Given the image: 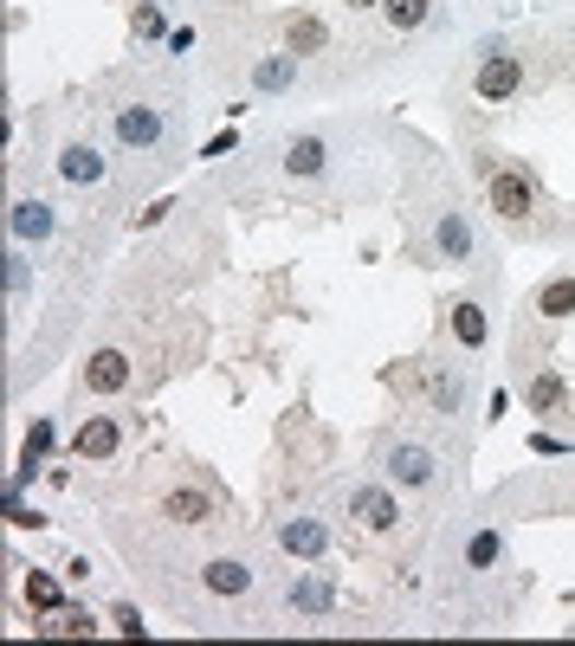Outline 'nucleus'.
I'll list each match as a JSON object with an SVG mask.
<instances>
[{"mask_svg":"<svg viewBox=\"0 0 575 646\" xmlns=\"http://www.w3.org/2000/svg\"><path fill=\"white\" fill-rule=\"evenodd\" d=\"M117 446H124V427H117L110 414H91V421L72 433V453H78V459H91V466L117 459Z\"/></svg>","mask_w":575,"mask_h":646,"instance_id":"nucleus-13","label":"nucleus"},{"mask_svg":"<svg viewBox=\"0 0 575 646\" xmlns=\"http://www.w3.org/2000/svg\"><path fill=\"white\" fill-rule=\"evenodd\" d=\"M524 401H530V414L556 421V414L570 408V388H563V375H550V368H543V375H530V395H524Z\"/></svg>","mask_w":575,"mask_h":646,"instance_id":"nucleus-21","label":"nucleus"},{"mask_svg":"<svg viewBox=\"0 0 575 646\" xmlns=\"http://www.w3.org/2000/svg\"><path fill=\"white\" fill-rule=\"evenodd\" d=\"M52 168H59V181H66V188H97V181L110 175L104 149L91 143V137H72V143L59 149V162H52Z\"/></svg>","mask_w":575,"mask_h":646,"instance_id":"nucleus-8","label":"nucleus"},{"mask_svg":"<svg viewBox=\"0 0 575 646\" xmlns=\"http://www.w3.org/2000/svg\"><path fill=\"white\" fill-rule=\"evenodd\" d=\"M130 388V356L124 350H97L84 362V395H124Z\"/></svg>","mask_w":575,"mask_h":646,"instance_id":"nucleus-15","label":"nucleus"},{"mask_svg":"<svg viewBox=\"0 0 575 646\" xmlns=\"http://www.w3.org/2000/svg\"><path fill=\"white\" fill-rule=\"evenodd\" d=\"M350 517H356L362 530H375V537L401 530V498H395V485H388V479H382V485H356V492H350Z\"/></svg>","mask_w":575,"mask_h":646,"instance_id":"nucleus-7","label":"nucleus"},{"mask_svg":"<svg viewBox=\"0 0 575 646\" xmlns=\"http://www.w3.org/2000/svg\"><path fill=\"white\" fill-rule=\"evenodd\" d=\"M498 556H504V530H498V524H479V530H472V543H466V569L492 575V569H498Z\"/></svg>","mask_w":575,"mask_h":646,"instance_id":"nucleus-22","label":"nucleus"},{"mask_svg":"<svg viewBox=\"0 0 575 646\" xmlns=\"http://www.w3.org/2000/svg\"><path fill=\"white\" fill-rule=\"evenodd\" d=\"M350 7H356V13H362V7H382V0H350Z\"/></svg>","mask_w":575,"mask_h":646,"instance_id":"nucleus-31","label":"nucleus"},{"mask_svg":"<svg viewBox=\"0 0 575 646\" xmlns=\"http://www.w3.org/2000/svg\"><path fill=\"white\" fill-rule=\"evenodd\" d=\"M504 414H511V395H504V388H492V401H485V421H504Z\"/></svg>","mask_w":575,"mask_h":646,"instance_id":"nucleus-29","label":"nucleus"},{"mask_svg":"<svg viewBox=\"0 0 575 646\" xmlns=\"http://www.w3.org/2000/svg\"><path fill=\"white\" fill-rule=\"evenodd\" d=\"M433 13V0H382V20H388V33H421Z\"/></svg>","mask_w":575,"mask_h":646,"instance_id":"nucleus-23","label":"nucleus"},{"mask_svg":"<svg viewBox=\"0 0 575 646\" xmlns=\"http://www.w3.org/2000/svg\"><path fill=\"white\" fill-rule=\"evenodd\" d=\"M246 84H253L259 97H285V91H297V52H266V59L246 72Z\"/></svg>","mask_w":575,"mask_h":646,"instance_id":"nucleus-16","label":"nucleus"},{"mask_svg":"<svg viewBox=\"0 0 575 646\" xmlns=\"http://www.w3.org/2000/svg\"><path fill=\"white\" fill-rule=\"evenodd\" d=\"M517 84H524V66H517V52H485V66L472 72V91H479V104H511V97H517Z\"/></svg>","mask_w":575,"mask_h":646,"instance_id":"nucleus-9","label":"nucleus"},{"mask_svg":"<svg viewBox=\"0 0 575 646\" xmlns=\"http://www.w3.org/2000/svg\"><path fill=\"white\" fill-rule=\"evenodd\" d=\"M382 479L395 492H433L439 485V459L421 439H382Z\"/></svg>","mask_w":575,"mask_h":646,"instance_id":"nucleus-1","label":"nucleus"},{"mask_svg":"<svg viewBox=\"0 0 575 646\" xmlns=\"http://www.w3.org/2000/svg\"><path fill=\"white\" fill-rule=\"evenodd\" d=\"M279 168H285L291 181H317V175L330 168V137H317V130H297V137H285Z\"/></svg>","mask_w":575,"mask_h":646,"instance_id":"nucleus-12","label":"nucleus"},{"mask_svg":"<svg viewBox=\"0 0 575 646\" xmlns=\"http://www.w3.org/2000/svg\"><path fill=\"white\" fill-rule=\"evenodd\" d=\"M26 601H33V608H59V582H52V575H26Z\"/></svg>","mask_w":575,"mask_h":646,"instance_id":"nucleus-26","label":"nucleus"},{"mask_svg":"<svg viewBox=\"0 0 575 646\" xmlns=\"http://www.w3.org/2000/svg\"><path fill=\"white\" fill-rule=\"evenodd\" d=\"M285 601L297 608V614H330V608H337V582L317 575V569H297L291 588H285Z\"/></svg>","mask_w":575,"mask_h":646,"instance_id":"nucleus-14","label":"nucleus"},{"mask_svg":"<svg viewBox=\"0 0 575 646\" xmlns=\"http://www.w3.org/2000/svg\"><path fill=\"white\" fill-rule=\"evenodd\" d=\"M485 201H492V214L511 220V226H524V220L537 214L530 175H524V168H504V162H485Z\"/></svg>","mask_w":575,"mask_h":646,"instance_id":"nucleus-2","label":"nucleus"},{"mask_svg":"<svg viewBox=\"0 0 575 646\" xmlns=\"http://www.w3.org/2000/svg\"><path fill=\"white\" fill-rule=\"evenodd\" d=\"M168 208H175V201H149L143 214H137V233H149V226H162V220H168Z\"/></svg>","mask_w":575,"mask_h":646,"instance_id":"nucleus-27","label":"nucleus"},{"mask_svg":"<svg viewBox=\"0 0 575 646\" xmlns=\"http://www.w3.org/2000/svg\"><path fill=\"white\" fill-rule=\"evenodd\" d=\"M285 52H297V59L330 52V26H324L317 13H285Z\"/></svg>","mask_w":575,"mask_h":646,"instance_id":"nucleus-18","label":"nucleus"},{"mask_svg":"<svg viewBox=\"0 0 575 646\" xmlns=\"http://www.w3.org/2000/svg\"><path fill=\"white\" fill-rule=\"evenodd\" d=\"M279 550L297 556V563H324V550H330V524H324V517H279Z\"/></svg>","mask_w":575,"mask_h":646,"instance_id":"nucleus-11","label":"nucleus"},{"mask_svg":"<svg viewBox=\"0 0 575 646\" xmlns=\"http://www.w3.org/2000/svg\"><path fill=\"white\" fill-rule=\"evenodd\" d=\"M446 310H453V343L479 356V350H485V337H492V324H485V304H479V297H453Z\"/></svg>","mask_w":575,"mask_h":646,"instance_id":"nucleus-17","label":"nucleus"},{"mask_svg":"<svg viewBox=\"0 0 575 646\" xmlns=\"http://www.w3.org/2000/svg\"><path fill=\"white\" fill-rule=\"evenodd\" d=\"M427 408L433 414H459L466 408V368H433V381H427Z\"/></svg>","mask_w":575,"mask_h":646,"instance_id":"nucleus-20","label":"nucleus"},{"mask_svg":"<svg viewBox=\"0 0 575 646\" xmlns=\"http://www.w3.org/2000/svg\"><path fill=\"white\" fill-rule=\"evenodd\" d=\"M143 7H155V0H143Z\"/></svg>","mask_w":575,"mask_h":646,"instance_id":"nucleus-32","label":"nucleus"},{"mask_svg":"<svg viewBox=\"0 0 575 646\" xmlns=\"http://www.w3.org/2000/svg\"><path fill=\"white\" fill-rule=\"evenodd\" d=\"M39 634H97V621L84 608H59L52 621H39Z\"/></svg>","mask_w":575,"mask_h":646,"instance_id":"nucleus-25","label":"nucleus"},{"mask_svg":"<svg viewBox=\"0 0 575 646\" xmlns=\"http://www.w3.org/2000/svg\"><path fill=\"white\" fill-rule=\"evenodd\" d=\"M214 510H220V498L214 492H195V485H175V492L162 498V517H168V524H208Z\"/></svg>","mask_w":575,"mask_h":646,"instance_id":"nucleus-19","label":"nucleus"},{"mask_svg":"<svg viewBox=\"0 0 575 646\" xmlns=\"http://www.w3.org/2000/svg\"><path fill=\"white\" fill-rule=\"evenodd\" d=\"M110 124H117V143L124 149H155L168 137V104H143V97H130V104H117L110 110Z\"/></svg>","mask_w":575,"mask_h":646,"instance_id":"nucleus-3","label":"nucleus"},{"mask_svg":"<svg viewBox=\"0 0 575 646\" xmlns=\"http://www.w3.org/2000/svg\"><path fill=\"white\" fill-rule=\"evenodd\" d=\"M7 233H13V246H46V239L59 233V208H52L46 195H13Z\"/></svg>","mask_w":575,"mask_h":646,"instance_id":"nucleus-5","label":"nucleus"},{"mask_svg":"<svg viewBox=\"0 0 575 646\" xmlns=\"http://www.w3.org/2000/svg\"><path fill=\"white\" fill-rule=\"evenodd\" d=\"M137 26H143L149 39H162V33H168V20H162V13H155V7H143V13H137Z\"/></svg>","mask_w":575,"mask_h":646,"instance_id":"nucleus-28","label":"nucleus"},{"mask_svg":"<svg viewBox=\"0 0 575 646\" xmlns=\"http://www.w3.org/2000/svg\"><path fill=\"white\" fill-rule=\"evenodd\" d=\"M201 588H208L214 601H239V595H253V588H259V569H253V556L220 550V556L201 563Z\"/></svg>","mask_w":575,"mask_h":646,"instance_id":"nucleus-6","label":"nucleus"},{"mask_svg":"<svg viewBox=\"0 0 575 646\" xmlns=\"http://www.w3.org/2000/svg\"><path fill=\"white\" fill-rule=\"evenodd\" d=\"M433 252L446 259V266H472L479 259V233H472V220L459 201H446L439 214H433Z\"/></svg>","mask_w":575,"mask_h":646,"instance_id":"nucleus-4","label":"nucleus"},{"mask_svg":"<svg viewBox=\"0 0 575 646\" xmlns=\"http://www.w3.org/2000/svg\"><path fill=\"white\" fill-rule=\"evenodd\" d=\"M537 310H543V317H570V310H575V279H543Z\"/></svg>","mask_w":575,"mask_h":646,"instance_id":"nucleus-24","label":"nucleus"},{"mask_svg":"<svg viewBox=\"0 0 575 646\" xmlns=\"http://www.w3.org/2000/svg\"><path fill=\"white\" fill-rule=\"evenodd\" d=\"M110 621H117V627H124V634H143V614H137V608H117V614H110Z\"/></svg>","mask_w":575,"mask_h":646,"instance_id":"nucleus-30","label":"nucleus"},{"mask_svg":"<svg viewBox=\"0 0 575 646\" xmlns=\"http://www.w3.org/2000/svg\"><path fill=\"white\" fill-rule=\"evenodd\" d=\"M52 439H59V427H52V421L39 414V421L26 427V446H20V466H13V479H7V504H13L20 492H26V485H33V479H39V466H46Z\"/></svg>","mask_w":575,"mask_h":646,"instance_id":"nucleus-10","label":"nucleus"}]
</instances>
